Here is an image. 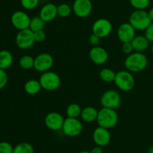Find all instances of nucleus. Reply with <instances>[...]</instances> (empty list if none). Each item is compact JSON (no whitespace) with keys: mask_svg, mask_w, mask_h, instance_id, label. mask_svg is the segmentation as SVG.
I'll list each match as a JSON object with an SVG mask.
<instances>
[{"mask_svg":"<svg viewBox=\"0 0 153 153\" xmlns=\"http://www.w3.org/2000/svg\"><path fill=\"white\" fill-rule=\"evenodd\" d=\"M126 69L131 73H139L147 67L148 58L143 52H133L124 61Z\"/></svg>","mask_w":153,"mask_h":153,"instance_id":"1","label":"nucleus"},{"mask_svg":"<svg viewBox=\"0 0 153 153\" xmlns=\"http://www.w3.org/2000/svg\"><path fill=\"white\" fill-rule=\"evenodd\" d=\"M118 120L119 116L116 110L102 107L99 110L97 122L100 127L107 129L113 128L117 125Z\"/></svg>","mask_w":153,"mask_h":153,"instance_id":"2","label":"nucleus"},{"mask_svg":"<svg viewBox=\"0 0 153 153\" xmlns=\"http://www.w3.org/2000/svg\"><path fill=\"white\" fill-rule=\"evenodd\" d=\"M128 22L136 31H145L152 22L147 11L145 10H135L130 14Z\"/></svg>","mask_w":153,"mask_h":153,"instance_id":"3","label":"nucleus"},{"mask_svg":"<svg viewBox=\"0 0 153 153\" xmlns=\"http://www.w3.org/2000/svg\"><path fill=\"white\" fill-rule=\"evenodd\" d=\"M114 82L120 90L128 92L134 88L135 80L132 73L127 70H121L116 73V76Z\"/></svg>","mask_w":153,"mask_h":153,"instance_id":"4","label":"nucleus"},{"mask_svg":"<svg viewBox=\"0 0 153 153\" xmlns=\"http://www.w3.org/2000/svg\"><path fill=\"white\" fill-rule=\"evenodd\" d=\"M39 81H40L42 88L46 91L57 90L61 83V80L59 75L51 70L42 73Z\"/></svg>","mask_w":153,"mask_h":153,"instance_id":"5","label":"nucleus"},{"mask_svg":"<svg viewBox=\"0 0 153 153\" xmlns=\"http://www.w3.org/2000/svg\"><path fill=\"white\" fill-rule=\"evenodd\" d=\"M100 103L102 107L116 110L120 106L121 96L116 90H107L102 94Z\"/></svg>","mask_w":153,"mask_h":153,"instance_id":"6","label":"nucleus"},{"mask_svg":"<svg viewBox=\"0 0 153 153\" xmlns=\"http://www.w3.org/2000/svg\"><path fill=\"white\" fill-rule=\"evenodd\" d=\"M61 130L66 136H70V137H75L82 132L83 124L78 118L67 117L64 120Z\"/></svg>","mask_w":153,"mask_h":153,"instance_id":"7","label":"nucleus"},{"mask_svg":"<svg viewBox=\"0 0 153 153\" xmlns=\"http://www.w3.org/2000/svg\"><path fill=\"white\" fill-rule=\"evenodd\" d=\"M16 46L21 50H28L35 43L34 32L30 28L18 32L15 38Z\"/></svg>","mask_w":153,"mask_h":153,"instance_id":"8","label":"nucleus"},{"mask_svg":"<svg viewBox=\"0 0 153 153\" xmlns=\"http://www.w3.org/2000/svg\"><path fill=\"white\" fill-rule=\"evenodd\" d=\"M113 26L110 20L105 18H100L94 21L92 26V33L97 34L100 38L108 37L111 33Z\"/></svg>","mask_w":153,"mask_h":153,"instance_id":"9","label":"nucleus"},{"mask_svg":"<svg viewBox=\"0 0 153 153\" xmlns=\"http://www.w3.org/2000/svg\"><path fill=\"white\" fill-rule=\"evenodd\" d=\"M54 64V58L48 52H41L34 58V68L37 71L44 73L52 68Z\"/></svg>","mask_w":153,"mask_h":153,"instance_id":"10","label":"nucleus"},{"mask_svg":"<svg viewBox=\"0 0 153 153\" xmlns=\"http://www.w3.org/2000/svg\"><path fill=\"white\" fill-rule=\"evenodd\" d=\"M10 21L13 26L20 31V30L29 28L31 17L26 12L23 10H16L12 14Z\"/></svg>","mask_w":153,"mask_h":153,"instance_id":"11","label":"nucleus"},{"mask_svg":"<svg viewBox=\"0 0 153 153\" xmlns=\"http://www.w3.org/2000/svg\"><path fill=\"white\" fill-rule=\"evenodd\" d=\"M72 8L73 13L78 17L86 18L92 12V2L91 0H75Z\"/></svg>","mask_w":153,"mask_h":153,"instance_id":"12","label":"nucleus"},{"mask_svg":"<svg viewBox=\"0 0 153 153\" xmlns=\"http://www.w3.org/2000/svg\"><path fill=\"white\" fill-rule=\"evenodd\" d=\"M64 120L61 113L58 112H50L46 114L44 118L45 125L51 130L58 131L62 129L63 124H64Z\"/></svg>","mask_w":153,"mask_h":153,"instance_id":"13","label":"nucleus"},{"mask_svg":"<svg viewBox=\"0 0 153 153\" xmlns=\"http://www.w3.org/2000/svg\"><path fill=\"white\" fill-rule=\"evenodd\" d=\"M117 38L122 43L131 42L136 36V30L129 22H123L117 28Z\"/></svg>","mask_w":153,"mask_h":153,"instance_id":"14","label":"nucleus"},{"mask_svg":"<svg viewBox=\"0 0 153 153\" xmlns=\"http://www.w3.org/2000/svg\"><path fill=\"white\" fill-rule=\"evenodd\" d=\"M93 140L97 146L103 147L108 145L111 140V135L109 129L100 126L96 128L93 132Z\"/></svg>","mask_w":153,"mask_h":153,"instance_id":"15","label":"nucleus"},{"mask_svg":"<svg viewBox=\"0 0 153 153\" xmlns=\"http://www.w3.org/2000/svg\"><path fill=\"white\" fill-rule=\"evenodd\" d=\"M89 57L91 61L97 64H105L108 59V52L100 46H94L90 50Z\"/></svg>","mask_w":153,"mask_h":153,"instance_id":"16","label":"nucleus"},{"mask_svg":"<svg viewBox=\"0 0 153 153\" xmlns=\"http://www.w3.org/2000/svg\"><path fill=\"white\" fill-rule=\"evenodd\" d=\"M57 7L58 6L53 3H46L40 8L39 16L46 22H51L58 16Z\"/></svg>","mask_w":153,"mask_h":153,"instance_id":"17","label":"nucleus"},{"mask_svg":"<svg viewBox=\"0 0 153 153\" xmlns=\"http://www.w3.org/2000/svg\"><path fill=\"white\" fill-rule=\"evenodd\" d=\"M131 43L134 52H143L149 48L150 42L145 37V35H136Z\"/></svg>","mask_w":153,"mask_h":153,"instance_id":"18","label":"nucleus"},{"mask_svg":"<svg viewBox=\"0 0 153 153\" xmlns=\"http://www.w3.org/2000/svg\"><path fill=\"white\" fill-rule=\"evenodd\" d=\"M99 110L92 106H88L83 108L81 112V118L85 122L91 123L97 121Z\"/></svg>","mask_w":153,"mask_h":153,"instance_id":"19","label":"nucleus"},{"mask_svg":"<svg viewBox=\"0 0 153 153\" xmlns=\"http://www.w3.org/2000/svg\"><path fill=\"white\" fill-rule=\"evenodd\" d=\"M41 88L42 87L40 81L37 80H28L24 85V90L27 94H30V95H35V94H38Z\"/></svg>","mask_w":153,"mask_h":153,"instance_id":"20","label":"nucleus"},{"mask_svg":"<svg viewBox=\"0 0 153 153\" xmlns=\"http://www.w3.org/2000/svg\"><path fill=\"white\" fill-rule=\"evenodd\" d=\"M13 57L11 52L6 50H0V69L6 70L13 64Z\"/></svg>","mask_w":153,"mask_h":153,"instance_id":"21","label":"nucleus"},{"mask_svg":"<svg viewBox=\"0 0 153 153\" xmlns=\"http://www.w3.org/2000/svg\"><path fill=\"white\" fill-rule=\"evenodd\" d=\"M45 25H46V22L43 19H41L40 16H35L31 18L29 28L33 32H34L44 29Z\"/></svg>","mask_w":153,"mask_h":153,"instance_id":"22","label":"nucleus"},{"mask_svg":"<svg viewBox=\"0 0 153 153\" xmlns=\"http://www.w3.org/2000/svg\"><path fill=\"white\" fill-rule=\"evenodd\" d=\"M116 73L112 69L108 68H102L100 72V77L103 82H112L114 81Z\"/></svg>","mask_w":153,"mask_h":153,"instance_id":"23","label":"nucleus"},{"mask_svg":"<svg viewBox=\"0 0 153 153\" xmlns=\"http://www.w3.org/2000/svg\"><path fill=\"white\" fill-rule=\"evenodd\" d=\"M82 107L79 104L76 103H72L67 106L66 110V113L67 117L70 118H78L81 116L82 112Z\"/></svg>","mask_w":153,"mask_h":153,"instance_id":"24","label":"nucleus"},{"mask_svg":"<svg viewBox=\"0 0 153 153\" xmlns=\"http://www.w3.org/2000/svg\"><path fill=\"white\" fill-rule=\"evenodd\" d=\"M19 64L24 70H29L34 68V58L29 55H24L19 58Z\"/></svg>","mask_w":153,"mask_h":153,"instance_id":"25","label":"nucleus"},{"mask_svg":"<svg viewBox=\"0 0 153 153\" xmlns=\"http://www.w3.org/2000/svg\"><path fill=\"white\" fill-rule=\"evenodd\" d=\"M13 153H34V148L29 142H22L13 148Z\"/></svg>","mask_w":153,"mask_h":153,"instance_id":"26","label":"nucleus"},{"mask_svg":"<svg viewBox=\"0 0 153 153\" xmlns=\"http://www.w3.org/2000/svg\"><path fill=\"white\" fill-rule=\"evenodd\" d=\"M58 8V16L61 18L68 17L73 11V8L67 3H61L57 7Z\"/></svg>","mask_w":153,"mask_h":153,"instance_id":"27","label":"nucleus"},{"mask_svg":"<svg viewBox=\"0 0 153 153\" xmlns=\"http://www.w3.org/2000/svg\"><path fill=\"white\" fill-rule=\"evenodd\" d=\"M129 2L135 10H145L149 7L150 0H129Z\"/></svg>","mask_w":153,"mask_h":153,"instance_id":"28","label":"nucleus"},{"mask_svg":"<svg viewBox=\"0 0 153 153\" xmlns=\"http://www.w3.org/2000/svg\"><path fill=\"white\" fill-rule=\"evenodd\" d=\"M40 0H20L21 6L25 10H33L38 6Z\"/></svg>","mask_w":153,"mask_h":153,"instance_id":"29","label":"nucleus"},{"mask_svg":"<svg viewBox=\"0 0 153 153\" xmlns=\"http://www.w3.org/2000/svg\"><path fill=\"white\" fill-rule=\"evenodd\" d=\"M0 153H13V147L8 142H0Z\"/></svg>","mask_w":153,"mask_h":153,"instance_id":"30","label":"nucleus"},{"mask_svg":"<svg viewBox=\"0 0 153 153\" xmlns=\"http://www.w3.org/2000/svg\"><path fill=\"white\" fill-rule=\"evenodd\" d=\"M8 81V76L5 70L0 69V89H2L7 83Z\"/></svg>","mask_w":153,"mask_h":153,"instance_id":"31","label":"nucleus"},{"mask_svg":"<svg viewBox=\"0 0 153 153\" xmlns=\"http://www.w3.org/2000/svg\"><path fill=\"white\" fill-rule=\"evenodd\" d=\"M34 40H35V42H37V43H41V42H43L45 40H46V32H44V30H40V31L34 32Z\"/></svg>","mask_w":153,"mask_h":153,"instance_id":"32","label":"nucleus"},{"mask_svg":"<svg viewBox=\"0 0 153 153\" xmlns=\"http://www.w3.org/2000/svg\"><path fill=\"white\" fill-rule=\"evenodd\" d=\"M122 51L124 54L126 55H130L134 51V48H133L132 44L131 42H126V43H123L122 45Z\"/></svg>","mask_w":153,"mask_h":153,"instance_id":"33","label":"nucleus"},{"mask_svg":"<svg viewBox=\"0 0 153 153\" xmlns=\"http://www.w3.org/2000/svg\"><path fill=\"white\" fill-rule=\"evenodd\" d=\"M145 37L148 39L149 42L153 43V22L145 30Z\"/></svg>","mask_w":153,"mask_h":153,"instance_id":"34","label":"nucleus"},{"mask_svg":"<svg viewBox=\"0 0 153 153\" xmlns=\"http://www.w3.org/2000/svg\"><path fill=\"white\" fill-rule=\"evenodd\" d=\"M101 39L102 38H100L99 37V36H97V34L92 33V34L89 36V38H88V41H89V43L91 44L92 46H98L99 43L100 42V40H101Z\"/></svg>","mask_w":153,"mask_h":153,"instance_id":"35","label":"nucleus"},{"mask_svg":"<svg viewBox=\"0 0 153 153\" xmlns=\"http://www.w3.org/2000/svg\"><path fill=\"white\" fill-rule=\"evenodd\" d=\"M91 153H103L102 147L100 146H97L94 147L92 150L91 151Z\"/></svg>","mask_w":153,"mask_h":153,"instance_id":"36","label":"nucleus"},{"mask_svg":"<svg viewBox=\"0 0 153 153\" xmlns=\"http://www.w3.org/2000/svg\"><path fill=\"white\" fill-rule=\"evenodd\" d=\"M148 14H149V17H150L151 20H152V22H153V7L152 8H150V10L148 11Z\"/></svg>","mask_w":153,"mask_h":153,"instance_id":"37","label":"nucleus"},{"mask_svg":"<svg viewBox=\"0 0 153 153\" xmlns=\"http://www.w3.org/2000/svg\"><path fill=\"white\" fill-rule=\"evenodd\" d=\"M147 153H153V145L151 146L148 148Z\"/></svg>","mask_w":153,"mask_h":153,"instance_id":"38","label":"nucleus"},{"mask_svg":"<svg viewBox=\"0 0 153 153\" xmlns=\"http://www.w3.org/2000/svg\"><path fill=\"white\" fill-rule=\"evenodd\" d=\"M78 153H91V152H89V151H81V152H78Z\"/></svg>","mask_w":153,"mask_h":153,"instance_id":"39","label":"nucleus"},{"mask_svg":"<svg viewBox=\"0 0 153 153\" xmlns=\"http://www.w3.org/2000/svg\"><path fill=\"white\" fill-rule=\"evenodd\" d=\"M151 50H152V53L153 55V43H152V47H151Z\"/></svg>","mask_w":153,"mask_h":153,"instance_id":"40","label":"nucleus"}]
</instances>
